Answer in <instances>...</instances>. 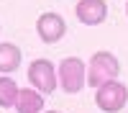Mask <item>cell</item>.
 Returning a JSON list of instances; mask_svg holds the SVG:
<instances>
[{"instance_id": "7a4b0ae2", "label": "cell", "mask_w": 128, "mask_h": 113, "mask_svg": "<svg viewBox=\"0 0 128 113\" xmlns=\"http://www.w3.org/2000/svg\"><path fill=\"white\" fill-rule=\"evenodd\" d=\"M59 87L69 95H77V92L87 85V64L80 57H67L62 59L59 64Z\"/></svg>"}, {"instance_id": "8fae6325", "label": "cell", "mask_w": 128, "mask_h": 113, "mask_svg": "<svg viewBox=\"0 0 128 113\" xmlns=\"http://www.w3.org/2000/svg\"><path fill=\"white\" fill-rule=\"evenodd\" d=\"M126 16H128V3H126Z\"/></svg>"}, {"instance_id": "5b68a950", "label": "cell", "mask_w": 128, "mask_h": 113, "mask_svg": "<svg viewBox=\"0 0 128 113\" xmlns=\"http://www.w3.org/2000/svg\"><path fill=\"white\" fill-rule=\"evenodd\" d=\"M36 34H38V39L44 41V44H56V41H62L64 34H67V23H64V18L59 13L46 10V13H41L38 21H36Z\"/></svg>"}, {"instance_id": "277c9868", "label": "cell", "mask_w": 128, "mask_h": 113, "mask_svg": "<svg viewBox=\"0 0 128 113\" xmlns=\"http://www.w3.org/2000/svg\"><path fill=\"white\" fill-rule=\"evenodd\" d=\"M28 82H31V87H36L38 92L49 95V92H54L59 87V75H56L54 64L41 57L36 62H31V67H28Z\"/></svg>"}, {"instance_id": "30bf717a", "label": "cell", "mask_w": 128, "mask_h": 113, "mask_svg": "<svg viewBox=\"0 0 128 113\" xmlns=\"http://www.w3.org/2000/svg\"><path fill=\"white\" fill-rule=\"evenodd\" d=\"M46 113H62V110H46Z\"/></svg>"}, {"instance_id": "ba28073f", "label": "cell", "mask_w": 128, "mask_h": 113, "mask_svg": "<svg viewBox=\"0 0 128 113\" xmlns=\"http://www.w3.org/2000/svg\"><path fill=\"white\" fill-rule=\"evenodd\" d=\"M20 49L16 44H0V75H13L20 67Z\"/></svg>"}, {"instance_id": "52a82bcc", "label": "cell", "mask_w": 128, "mask_h": 113, "mask_svg": "<svg viewBox=\"0 0 128 113\" xmlns=\"http://www.w3.org/2000/svg\"><path fill=\"white\" fill-rule=\"evenodd\" d=\"M16 110L18 113H41L44 110V92H38L36 87H23L18 92Z\"/></svg>"}, {"instance_id": "8992f818", "label": "cell", "mask_w": 128, "mask_h": 113, "mask_svg": "<svg viewBox=\"0 0 128 113\" xmlns=\"http://www.w3.org/2000/svg\"><path fill=\"white\" fill-rule=\"evenodd\" d=\"M74 16L84 26H100L108 18V3L105 0H77Z\"/></svg>"}, {"instance_id": "3957f363", "label": "cell", "mask_w": 128, "mask_h": 113, "mask_svg": "<svg viewBox=\"0 0 128 113\" xmlns=\"http://www.w3.org/2000/svg\"><path fill=\"white\" fill-rule=\"evenodd\" d=\"M95 103H98V108L102 113H120L126 108V103H128V87L118 80H110V82L98 87Z\"/></svg>"}, {"instance_id": "6da1fadb", "label": "cell", "mask_w": 128, "mask_h": 113, "mask_svg": "<svg viewBox=\"0 0 128 113\" xmlns=\"http://www.w3.org/2000/svg\"><path fill=\"white\" fill-rule=\"evenodd\" d=\"M118 75H120V62L113 51L100 49L92 54L90 64H87V85L90 87H100L110 80H118Z\"/></svg>"}, {"instance_id": "9c48e42d", "label": "cell", "mask_w": 128, "mask_h": 113, "mask_svg": "<svg viewBox=\"0 0 128 113\" xmlns=\"http://www.w3.org/2000/svg\"><path fill=\"white\" fill-rule=\"evenodd\" d=\"M18 82L10 77V75H0V108H10L13 105L16 108V103H18Z\"/></svg>"}]
</instances>
